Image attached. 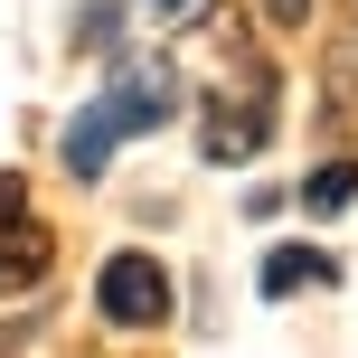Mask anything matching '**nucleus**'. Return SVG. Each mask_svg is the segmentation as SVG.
I'll use <instances>...</instances> for the list:
<instances>
[{
	"label": "nucleus",
	"instance_id": "nucleus-1",
	"mask_svg": "<svg viewBox=\"0 0 358 358\" xmlns=\"http://www.w3.org/2000/svg\"><path fill=\"white\" fill-rule=\"evenodd\" d=\"M170 113H179V76H170V66H123V76L66 123V170H76V179H104L113 151H123L132 132H161Z\"/></svg>",
	"mask_w": 358,
	"mask_h": 358
},
{
	"label": "nucleus",
	"instance_id": "nucleus-2",
	"mask_svg": "<svg viewBox=\"0 0 358 358\" xmlns=\"http://www.w3.org/2000/svg\"><path fill=\"white\" fill-rule=\"evenodd\" d=\"M208 161H255V151L273 142V76L264 66H245L236 85H217V104H208Z\"/></svg>",
	"mask_w": 358,
	"mask_h": 358
},
{
	"label": "nucleus",
	"instance_id": "nucleus-3",
	"mask_svg": "<svg viewBox=\"0 0 358 358\" xmlns=\"http://www.w3.org/2000/svg\"><path fill=\"white\" fill-rule=\"evenodd\" d=\"M48 264H57V236L38 227V208H29V179H19V170H0V292H29V283H48Z\"/></svg>",
	"mask_w": 358,
	"mask_h": 358
},
{
	"label": "nucleus",
	"instance_id": "nucleus-4",
	"mask_svg": "<svg viewBox=\"0 0 358 358\" xmlns=\"http://www.w3.org/2000/svg\"><path fill=\"white\" fill-rule=\"evenodd\" d=\"M94 311H104L113 330H161V321H170V273L151 264V255H104V273H94Z\"/></svg>",
	"mask_w": 358,
	"mask_h": 358
},
{
	"label": "nucleus",
	"instance_id": "nucleus-5",
	"mask_svg": "<svg viewBox=\"0 0 358 358\" xmlns=\"http://www.w3.org/2000/svg\"><path fill=\"white\" fill-rule=\"evenodd\" d=\"M255 283H264V302H283V292H321V283H340V255H321V245H273Z\"/></svg>",
	"mask_w": 358,
	"mask_h": 358
},
{
	"label": "nucleus",
	"instance_id": "nucleus-6",
	"mask_svg": "<svg viewBox=\"0 0 358 358\" xmlns=\"http://www.w3.org/2000/svg\"><path fill=\"white\" fill-rule=\"evenodd\" d=\"M349 198H358V161H330V170L302 179V208H311V217H340Z\"/></svg>",
	"mask_w": 358,
	"mask_h": 358
},
{
	"label": "nucleus",
	"instance_id": "nucleus-7",
	"mask_svg": "<svg viewBox=\"0 0 358 358\" xmlns=\"http://www.w3.org/2000/svg\"><path fill=\"white\" fill-rule=\"evenodd\" d=\"M264 19H273V29H302V19H311V0H264Z\"/></svg>",
	"mask_w": 358,
	"mask_h": 358
},
{
	"label": "nucleus",
	"instance_id": "nucleus-8",
	"mask_svg": "<svg viewBox=\"0 0 358 358\" xmlns=\"http://www.w3.org/2000/svg\"><path fill=\"white\" fill-rule=\"evenodd\" d=\"M151 10H189V0H151Z\"/></svg>",
	"mask_w": 358,
	"mask_h": 358
}]
</instances>
